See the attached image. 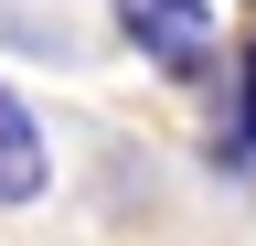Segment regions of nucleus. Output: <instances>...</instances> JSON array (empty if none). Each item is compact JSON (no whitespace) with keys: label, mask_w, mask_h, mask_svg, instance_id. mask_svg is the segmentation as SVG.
Here are the masks:
<instances>
[{"label":"nucleus","mask_w":256,"mask_h":246,"mask_svg":"<svg viewBox=\"0 0 256 246\" xmlns=\"http://www.w3.org/2000/svg\"><path fill=\"white\" fill-rule=\"evenodd\" d=\"M107 22H118V43L139 54L160 86H214V65H224L214 0H107Z\"/></svg>","instance_id":"f257e3e1"},{"label":"nucleus","mask_w":256,"mask_h":246,"mask_svg":"<svg viewBox=\"0 0 256 246\" xmlns=\"http://www.w3.org/2000/svg\"><path fill=\"white\" fill-rule=\"evenodd\" d=\"M54 193V129L32 118V97L11 75H0V214H22V203H43Z\"/></svg>","instance_id":"f03ea898"},{"label":"nucleus","mask_w":256,"mask_h":246,"mask_svg":"<svg viewBox=\"0 0 256 246\" xmlns=\"http://www.w3.org/2000/svg\"><path fill=\"white\" fill-rule=\"evenodd\" d=\"M203 161L214 171H256V33H235V75H224V107L203 129Z\"/></svg>","instance_id":"7ed1b4c3"}]
</instances>
